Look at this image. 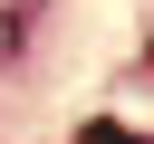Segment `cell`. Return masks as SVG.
<instances>
[{
  "instance_id": "1",
  "label": "cell",
  "mask_w": 154,
  "mask_h": 144,
  "mask_svg": "<svg viewBox=\"0 0 154 144\" xmlns=\"http://www.w3.org/2000/svg\"><path fill=\"white\" fill-rule=\"evenodd\" d=\"M19 58V10H0V67Z\"/></svg>"
},
{
  "instance_id": "2",
  "label": "cell",
  "mask_w": 154,
  "mask_h": 144,
  "mask_svg": "<svg viewBox=\"0 0 154 144\" xmlns=\"http://www.w3.org/2000/svg\"><path fill=\"white\" fill-rule=\"evenodd\" d=\"M77 144H135V134H125V125H87Z\"/></svg>"
}]
</instances>
